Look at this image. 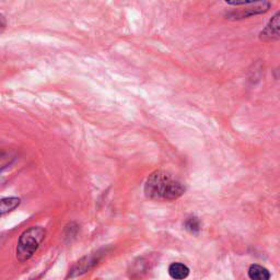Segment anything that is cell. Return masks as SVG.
Wrapping results in <instances>:
<instances>
[{"mask_svg": "<svg viewBox=\"0 0 280 280\" xmlns=\"http://www.w3.org/2000/svg\"><path fill=\"white\" fill-rule=\"evenodd\" d=\"M185 187L173 175L165 171H156L145 185L146 196L158 201L175 200L184 194Z\"/></svg>", "mask_w": 280, "mask_h": 280, "instance_id": "1", "label": "cell"}, {"mask_svg": "<svg viewBox=\"0 0 280 280\" xmlns=\"http://www.w3.org/2000/svg\"><path fill=\"white\" fill-rule=\"evenodd\" d=\"M185 227L189 231V232L197 233L198 231L200 230V222L196 217H190L187 219V221H186Z\"/></svg>", "mask_w": 280, "mask_h": 280, "instance_id": "8", "label": "cell"}, {"mask_svg": "<svg viewBox=\"0 0 280 280\" xmlns=\"http://www.w3.org/2000/svg\"><path fill=\"white\" fill-rule=\"evenodd\" d=\"M169 274L172 278H174L176 280H182V279H185L186 277L188 276L189 269L187 266H185L184 264L174 263L170 266Z\"/></svg>", "mask_w": 280, "mask_h": 280, "instance_id": "4", "label": "cell"}, {"mask_svg": "<svg viewBox=\"0 0 280 280\" xmlns=\"http://www.w3.org/2000/svg\"><path fill=\"white\" fill-rule=\"evenodd\" d=\"M45 230L41 227H31L24 231L19 239L17 248V258L20 262L30 259L45 238Z\"/></svg>", "mask_w": 280, "mask_h": 280, "instance_id": "2", "label": "cell"}, {"mask_svg": "<svg viewBox=\"0 0 280 280\" xmlns=\"http://www.w3.org/2000/svg\"><path fill=\"white\" fill-rule=\"evenodd\" d=\"M249 276L250 280H269L270 274L268 270L263 266L252 265L249 269Z\"/></svg>", "mask_w": 280, "mask_h": 280, "instance_id": "5", "label": "cell"}, {"mask_svg": "<svg viewBox=\"0 0 280 280\" xmlns=\"http://www.w3.org/2000/svg\"><path fill=\"white\" fill-rule=\"evenodd\" d=\"M280 12H277L273 17L272 20L266 26V28L260 32L259 37L264 42L277 41L279 38V29H280Z\"/></svg>", "mask_w": 280, "mask_h": 280, "instance_id": "3", "label": "cell"}, {"mask_svg": "<svg viewBox=\"0 0 280 280\" xmlns=\"http://www.w3.org/2000/svg\"><path fill=\"white\" fill-rule=\"evenodd\" d=\"M16 158L14 152L9 149H0V171L6 169Z\"/></svg>", "mask_w": 280, "mask_h": 280, "instance_id": "7", "label": "cell"}, {"mask_svg": "<svg viewBox=\"0 0 280 280\" xmlns=\"http://www.w3.org/2000/svg\"><path fill=\"white\" fill-rule=\"evenodd\" d=\"M20 199L17 197H9L0 199V216L11 213L20 205Z\"/></svg>", "mask_w": 280, "mask_h": 280, "instance_id": "6", "label": "cell"}, {"mask_svg": "<svg viewBox=\"0 0 280 280\" xmlns=\"http://www.w3.org/2000/svg\"><path fill=\"white\" fill-rule=\"evenodd\" d=\"M7 26V22H6V19L2 16V14H0V33H2L4 29H6Z\"/></svg>", "mask_w": 280, "mask_h": 280, "instance_id": "9", "label": "cell"}]
</instances>
